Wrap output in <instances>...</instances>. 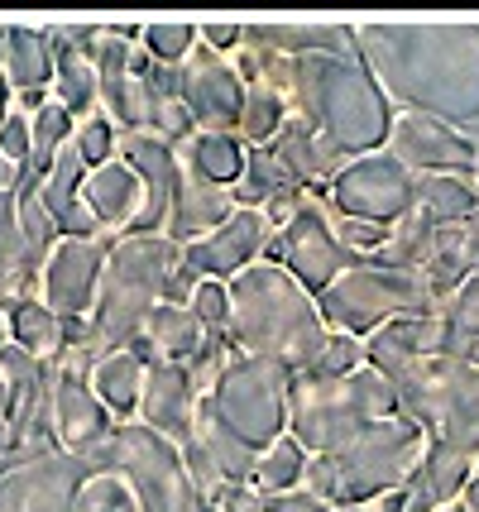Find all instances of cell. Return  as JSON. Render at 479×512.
<instances>
[{"label": "cell", "instance_id": "4316f807", "mask_svg": "<svg viewBox=\"0 0 479 512\" xmlns=\"http://www.w3.org/2000/svg\"><path fill=\"white\" fill-rule=\"evenodd\" d=\"M288 115H293V106H288L283 91L254 82V87H245V106H240V125H235V134H240L245 149H269Z\"/></svg>", "mask_w": 479, "mask_h": 512}, {"label": "cell", "instance_id": "2e32d148", "mask_svg": "<svg viewBox=\"0 0 479 512\" xmlns=\"http://www.w3.org/2000/svg\"><path fill=\"white\" fill-rule=\"evenodd\" d=\"M139 422L183 446L197 422V388L187 379V364H149L139 393Z\"/></svg>", "mask_w": 479, "mask_h": 512}, {"label": "cell", "instance_id": "c3c4849f", "mask_svg": "<svg viewBox=\"0 0 479 512\" xmlns=\"http://www.w3.org/2000/svg\"><path fill=\"white\" fill-rule=\"evenodd\" d=\"M470 182H475V187H479V154H475V168H470Z\"/></svg>", "mask_w": 479, "mask_h": 512}, {"label": "cell", "instance_id": "d6a6232c", "mask_svg": "<svg viewBox=\"0 0 479 512\" xmlns=\"http://www.w3.org/2000/svg\"><path fill=\"white\" fill-rule=\"evenodd\" d=\"M139 48L149 53V63L159 67H183L197 53V24L183 20H159V24H139Z\"/></svg>", "mask_w": 479, "mask_h": 512}, {"label": "cell", "instance_id": "74e56055", "mask_svg": "<svg viewBox=\"0 0 479 512\" xmlns=\"http://www.w3.org/2000/svg\"><path fill=\"white\" fill-rule=\"evenodd\" d=\"M187 312L197 316V326L206 335H226L230 331V288L226 283H197Z\"/></svg>", "mask_w": 479, "mask_h": 512}, {"label": "cell", "instance_id": "816d5d0a", "mask_svg": "<svg viewBox=\"0 0 479 512\" xmlns=\"http://www.w3.org/2000/svg\"><path fill=\"white\" fill-rule=\"evenodd\" d=\"M475 479H479V460H475Z\"/></svg>", "mask_w": 479, "mask_h": 512}, {"label": "cell", "instance_id": "603a6c76", "mask_svg": "<svg viewBox=\"0 0 479 512\" xmlns=\"http://www.w3.org/2000/svg\"><path fill=\"white\" fill-rule=\"evenodd\" d=\"M412 206L441 230L446 225H465L479 216V187L470 182V173H417Z\"/></svg>", "mask_w": 479, "mask_h": 512}, {"label": "cell", "instance_id": "7dc6e473", "mask_svg": "<svg viewBox=\"0 0 479 512\" xmlns=\"http://www.w3.org/2000/svg\"><path fill=\"white\" fill-rule=\"evenodd\" d=\"M5 345H10V312L0 307V350H5Z\"/></svg>", "mask_w": 479, "mask_h": 512}, {"label": "cell", "instance_id": "b9f144b4", "mask_svg": "<svg viewBox=\"0 0 479 512\" xmlns=\"http://www.w3.org/2000/svg\"><path fill=\"white\" fill-rule=\"evenodd\" d=\"M15 187H20V168L0 154V192H15Z\"/></svg>", "mask_w": 479, "mask_h": 512}, {"label": "cell", "instance_id": "7402d4cb", "mask_svg": "<svg viewBox=\"0 0 479 512\" xmlns=\"http://www.w3.org/2000/svg\"><path fill=\"white\" fill-rule=\"evenodd\" d=\"M144 374H149V364L135 355V350H111V355H101L92 364V383L96 402L111 412L115 426L125 422H139V393H144Z\"/></svg>", "mask_w": 479, "mask_h": 512}, {"label": "cell", "instance_id": "8992f818", "mask_svg": "<svg viewBox=\"0 0 479 512\" xmlns=\"http://www.w3.org/2000/svg\"><path fill=\"white\" fill-rule=\"evenodd\" d=\"M101 474H120L135 493L139 512H202L206 498L187 479L183 450L144 422H125L106 436V446L92 455Z\"/></svg>", "mask_w": 479, "mask_h": 512}, {"label": "cell", "instance_id": "52a82bcc", "mask_svg": "<svg viewBox=\"0 0 479 512\" xmlns=\"http://www.w3.org/2000/svg\"><path fill=\"white\" fill-rule=\"evenodd\" d=\"M317 312L326 321V331L369 340V335L384 331L388 321H398V316H436V302L427 292V283H422V273L384 268V264H355L317 297Z\"/></svg>", "mask_w": 479, "mask_h": 512}, {"label": "cell", "instance_id": "9c48e42d", "mask_svg": "<svg viewBox=\"0 0 479 512\" xmlns=\"http://www.w3.org/2000/svg\"><path fill=\"white\" fill-rule=\"evenodd\" d=\"M264 264L283 268V273H288V278H297V283L312 292V297H321V292L331 288L341 273H350V268L360 264V259H355V254H350V249L336 240L326 201L307 192V201L297 206L293 221L269 235Z\"/></svg>", "mask_w": 479, "mask_h": 512}, {"label": "cell", "instance_id": "7a4b0ae2", "mask_svg": "<svg viewBox=\"0 0 479 512\" xmlns=\"http://www.w3.org/2000/svg\"><path fill=\"white\" fill-rule=\"evenodd\" d=\"M230 345L245 359H269L288 374H307L321 345L331 340L317 312V297L283 268L259 264L230 278Z\"/></svg>", "mask_w": 479, "mask_h": 512}, {"label": "cell", "instance_id": "f6af8a7d", "mask_svg": "<svg viewBox=\"0 0 479 512\" xmlns=\"http://www.w3.org/2000/svg\"><path fill=\"white\" fill-rule=\"evenodd\" d=\"M15 412V388H10V379L0 374V417H10Z\"/></svg>", "mask_w": 479, "mask_h": 512}, {"label": "cell", "instance_id": "5b68a950", "mask_svg": "<svg viewBox=\"0 0 479 512\" xmlns=\"http://www.w3.org/2000/svg\"><path fill=\"white\" fill-rule=\"evenodd\" d=\"M178 264H183V249L163 235H120L106 249V268H101V288H96L92 307L96 345L106 355L125 350L144 331L149 312L163 302L168 273Z\"/></svg>", "mask_w": 479, "mask_h": 512}, {"label": "cell", "instance_id": "cb8c5ba5", "mask_svg": "<svg viewBox=\"0 0 479 512\" xmlns=\"http://www.w3.org/2000/svg\"><path fill=\"white\" fill-rule=\"evenodd\" d=\"M250 149L240 144V134H192L187 144H178V163L183 173L211 182V187H235V178L245 173Z\"/></svg>", "mask_w": 479, "mask_h": 512}, {"label": "cell", "instance_id": "9a60e30c", "mask_svg": "<svg viewBox=\"0 0 479 512\" xmlns=\"http://www.w3.org/2000/svg\"><path fill=\"white\" fill-rule=\"evenodd\" d=\"M269 154H274L278 163L288 168V178H293L302 192H312V197H321V192L336 182V173L350 163L326 134H317L307 120H297V115L283 120V130L274 134Z\"/></svg>", "mask_w": 479, "mask_h": 512}, {"label": "cell", "instance_id": "e0dca14e", "mask_svg": "<svg viewBox=\"0 0 479 512\" xmlns=\"http://www.w3.org/2000/svg\"><path fill=\"white\" fill-rule=\"evenodd\" d=\"M82 206H87V216L96 221V235H106V230L130 235V225H135L139 211H144L139 173L125 158H111V163L92 168V173L82 178Z\"/></svg>", "mask_w": 479, "mask_h": 512}, {"label": "cell", "instance_id": "4dcf8cb0", "mask_svg": "<svg viewBox=\"0 0 479 512\" xmlns=\"http://www.w3.org/2000/svg\"><path fill=\"white\" fill-rule=\"evenodd\" d=\"M436 321H441V350L446 355H460L470 340H479V273L441 302Z\"/></svg>", "mask_w": 479, "mask_h": 512}, {"label": "cell", "instance_id": "e575fe53", "mask_svg": "<svg viewBox=\"0 0 479 512\" xmlns=\"http://www.w3.org/2000/svg\"><path fill=\"white\" fill-rule=\"evenodd\" d=\"M230 359H235V345H230V335H202V345H197V355L187 359V379L197 388V398H206L221 374L230 369Z\"/></svg>", "mask_w": 479, "mask_h": 512}, {"label": "cell", "instance_id": "ab89813d", "mask_svg": "<svg viewBox=\"0 0 479 512\" xmlns=\"http://www.w3.org/2000/svg\"><path fill=\"white\" fill-rule=\"evenodd\" d=\"M197 44H202L206 53L230 58L235 48L245 44V24H197Z\"/></svg>", "mask_w": 479, "mask_h": 512}, {"label": "cell", "instance_id": "8fae6325", "mask_svg": "<svg viewBox=\"0 0 479 512\" xmlns=\"http://www.w3.org/2000/svg\"><path fill=\"white\" fill-rule=\"evenodd\" d=\"M178 82H183V106L192 115L197 134H235L240 106H245V82L235 77L230 58L206 53L197 44V53L178 67Z\"/></svg>", "mask_w": 479, "mask_h": 512}, {"label": "cell", "instance_id": "8d00e7d4", "mask_svg": "<svg viewBox=\"0 0 479 512\" xmlns=\"http://www.w3.org/2000/svg\"><path fill=\"white\" fill-rule=\"evenodd\" d=\"M355 369H365V340H355V335H336L321 345V355L312 359V379H345V374H355Z\"/></svg>", "mask_w": 479, "mask_h": 512}, {"label": "cell", "instance_id": "4fadbf2b", "mask_svg": "<svg viewBox=\"0 0 479 512\" xmlns=\"http://www.w3.org/2000/svg\"><path fill=\"white\" fill-rule=\"evenodd\" d=\"M384 149L398 158L408 173H470V168H475V154H479L460 130L441 125L432 115H412V111L393 115V130H388Z\"/></svg>", "mask_w": 479, "mask_h": 512}, {"label": "cell", "instance_id": "d6986e66", "mask_svg": "<svg viewBox=\"0 0 479 512\" xmlns=\"http://www.w3.org/2000/svg\"><path fill=\"white\" fill-rule=\"evenodd\" d=\"M53 422H58L63 446L77 450V455H96L115 431L111 412L96 402L92 383L77 379V374H63V369H58V388H53Z\"/></svg>", "mask_w": 479, "mask_h": 512}, {"label": "cell", "instance_id": "277c9868", "mask_svg": "<svg viewBox=\"0 0 479 512\" xmlns=\"http://www.w3.org/2000/svg\"><path fill=\"white\" fill-rule=\"evenodd\" d=\"M384 417H398V393L369 364L355 369V374H345V379L293 374V388H288V436L307 455H336L365 426L384 422Z\"/></svg>", "mask_w": 479, "mask_h": 512}, {"label": "cell", "instance_id": "836d02e7", "mask_svg": "<svg viewBox=\"0 0 479 512\" xmlns=\"http://www.w3.org/2000/svg\"><path fill=\"white\" fill-rule=\"evenodd\" d=\"M72 512H139V503L120 474H92L72 498Z\"/></svg>", "mask_w": 479, "mask_h": 512}, {"label": "cell", "instance_id": "ffe728a7", "mask_svg": "<svg viewBox=\"0 0 479 512\" xmlns=\"http://www.w3.org/2000/svg\"><path fill=\"white\" fill-rule=\"evenodd\" d=\"M235 216V201H230V187H211V182L183 173L178 178V197H173V211H168V225H163V240H173L178 249L206 240L211 230Z\"/></svg>", "mask_w": 479, "mask_h": 512}, {"label": "cell", "instance_id": "30bf717a", "mask_svg": "<svg viewBox=\"0 0 479 512\" xmlns=\"http://www.w3.org/2000/svg\"><path fill=\"white\" fill-rule=\"evenodd\" d=\"M412 182L417 173H408L388 149H374V154L350 158L336 182L321 192V201L331 216H355V221L393 230L412 211Z\"/></svg>", "mask_w": 479, "mask_h": 512}, {"label": "cell", "instance_id": "7c38bea8", "mask_svg": "<svg viewBox=\"0 0 479 512\" xmlns=\"http://www.w3.org/2000/svg\"><path fill=\"white\" fill-rule=\"evenodd\" d=\"M106 240H58L44 259V302L58 321L68 316H87L96 307V288H101V268H106Z\"/></svg>", "mask_w": 479, "mask_h": 512}, {"label": "cell", "instance_id": "5bb4252c", "mask_svg": "<svg viewBox=\"0 0 479 512\" xmlns=\"http://www.w3.org/2000/svg\"><path fill=\"white\" fill-rule=\"evenodd\" d=\"M269 221L259 211H235L221 230H211L206 240L183 249V264L202 278V283H230L240 278L245 268H254L269 249Z\"/></svg>", "mask_w": 479, "mask_h": 512}, {"label": "cell", "instance_id": "ac0fdd59", "mask_svg": "<svg viewBox=\"0 0 479 512\" xmlns=\"http://www.w3.org/2000/svg\"><path fill=\"white\" fill-rule=\"evenodd\" d=\"M475 474V460L460 450L427 441L422 460L412 469V479L403 484V512H446L451 503H460V493Z\"/></svg>", "mask_w": 479, "mask_h": 512}, {"label": "cell", "instance_id": "60d3db41", "mask_svg": "<svg viewBox=\"0 0 479 512\" xmlns=\"http://www.w3.org/2000/svg\"><path fill=\"white\" fill-rule=\"evenodd\" d=\"M216 512H264V498L250 489V484H226V489L211 498Z\"/></svg>", "mask_w": 479, "mask_h": 512}, {"label": "cell", "instance_id": "f907efd6", "mask_svg": "<svg viewBox=\"0 0 479 512\" xmlns=\"http://www.w3.org/2000/svg\"><path fill=\"white\" fill-rule=\"evenodd\" d=\"M446 512H465V508H460V503H451V508H446Z\"/></svg>", "mask_w": 479, "mask_h": 512}, {"label": "cell", "instance_id": "44dd1931", "mask_svg": "<svg viewBox=\"0 0 479 512\" xmlns=\"http://www.w3.org/2000/svg\"><path fill=\"white\" fill-rule=\"evenodd\" d=\"M202 326H197V316L187 312V307H173V302H159L149 321H144V331L125 345V350H135L144 364H187V359L197 355V345H202Z\"/></svg>", "mask_w": 479, "mask_h": 512}, {"label": "cell", "instance_id": "3957f363", "mask_svg": "<svg viewBox=\"0 0 479 512\" xmlns=\"http://www.w3.org/2000/svg\"><path fill=\"white\" fill-rule=\"evenodd\" d=\"M288 106L297 120H307L326 134L345 158L374 154L388 144L393 130V101L374 82L360 53H307L293 58V91Z\"/></svg>", "mask_w": 479, "mask_h": 512}, {"label": "cell", "instance_id": "7bdbcfd3", "mask_svg": "<svg viewBox=\"0 0 479 512\" xmlns=\"http://www.w3.org/2000/svg\"><path fill=\"white\" fill-rule=\"evenodd\" d=\"M460 508L479 512V479H475V474H470V484H465V493H460Z\"/></svg>", "mask_w": 479, "mask_h": 512}, {"label": "cell", "instance_id": "f35d334b", "mask_svg": "<svg viewBox=\"0 0 479 512\" xmlns=\"http://www.w3.org/2000/svg\"><path fill=\"white\" fill-rule=\"evenodd\" d=\"M0 154L10 158L15 168H29V154H34V134H29V115L10 111V120L0 125Z\"/></svg>", "mask_w": 479, "mask_h": 512}, {"label": "cell", "instance_id": "6da1fadb", "mask_svg": "<svg viewBox=\"0 0 479 512\" xmlns=\"http://www.w3.org/2000/svg\"><path fill=\"white\" fill-rule=\"evenodd\" d=\"M288 388V369L235 355L221 383L197 398V422L187 441H197L211 455L226 484H250L259 455L288 436Z\"/></svg>", "mask_w": 479, "mask_h": 512}, {"label": "cell", "instance_id": "484cf974", "mask_svg": "<svg viewBox=\"0 0 479 512\" xmlns=\"http://www.w3.org/2000/svg\"><path fill=\"white\" fill-rule=\"evenodd\" d=\"M48 96H53L77 125H82L87 115L101 111V77H96V67L87 63V53H63V58L53 63V87H48Z\"/></svg>", "mask_w": 479, "mask_h": 512}, {"label": "cell", "instance_id": "d590c367", "mask_svg": "<svg viewBox=\"0 0 479 512\" xmlns=\"http://www.w3.org/2000/svg\"><path fill=\"white\" fill-rule=\"evenodd\" d=\"M72 149H77V158H82V163H87V173H92V168H101V163L120 158V130H115L111 120L96 111V115H87V120L77 125V134H72Z\"/></svg>", "mask_w": 479, "mask_h": 512}, {"label": "cell", "instance_id": "681fc988", "mask_svg": "<svg viewBox=\"0 0 479 512\" xmlns=\"http://www.w3.org/2000/svg\"><path fill=\"white\" fill-rule=\"evenodd\" d=\"M336 512H374V508H336Z\"/></svg>", "mask_w": 479, "mask_h": 512}, {"label": "cell", "instance_id": "d4e9b609", "mask_svg": "<svg viewBox=\"0 0 479 512\" xmlns=\"http://www.w3.org/2000/svg\"><path fill=\"white\" fill-rule=\"evenodd\" d=\"M5 82L10 91H48L53 82V58H48V34H34V29H10L5 34Z\"/></svg>", "mask_w": 479, "mask_h": 512}, {"label": "cell", "instance_id": "1f68e13d", "mask_svg": "<svg viewBox=\"0 0 479 512\" xmlns=\"http://www.w3.org/2000/svg\"><path fill=\"white\" fill-rule=\"evenodd\" d=\"M29 134H34V154H29V168L44 178L48 168H53V158L63 154L72 144V134H77V120H72L58 101H48L39 115H29Z\"/></svg>", "mask_w": 479, "mask_h": 512}, {"label": "cell", "instance_id": "83f0119b", "mask_svg": "<svg viewBox=\"0 0 479 512\" xmlns=\"http://www.w3.org/2000/svg\"><path fill=\"white\" fill-rule=\"evenodd\" d=\"M302 474H307V450L297 446L293 436H283V441H274L259 455V465L250 474V489L259 498H278V493L302 489Z\"/></svg>", "mask_w": 479, "mask_h": 512}, {"label": "cell", "instance_id": "bcb514c9", "mask_svg": "<svg viewBox=\"0 0 479 512\" xmlns=\"http://www.w3.org/2000/svg\"><path fill=\"white\" fill-rule=\"evenodd\" d=\"M374 512H403V489L388 493V498H379V503H374Z\"/></svg>", "mask_w": 479, "mask_h": 512}, {"label": "cell", "instance_id": "f1b7e54d", "mask_svg": "<svg viewBox=\"0 0 479 512\" xmlns=\"http://www.w3.org/2000/svg\"><path fill=\"white\" fill-rule=\"evenodd\" d=\"M283 187H297V182L288 178V168H283L269 149H250L245 173L230 187V201H235V211H264V201L278 197Z\"/></svg>", "mask_w": 479, "mask_h": 512}, {"label": "cell", "instance_id": "ee69618b", "mask_svg": "<svg viewBox=\"0 0 479 512\" xmlns=\"http://www.w3.org/2000/svg\"><path fill=\"white\" fill-rule=\"evenodd\" d=\"M10 111H15V96H10V82H5V72H0V125L10 120Z\"/></svg>", "mask_w": 479, "mask_h": 512}, {"label": "cell", "instance_id": "ba28073f", "mask_svg": "<svg viewBox=\"0 0 479 512\" xmlns=\"http://www.w3.org/2000/svg\"><path fill=\"white\" fill-rule=\"evenodd\" d=\"M427 450V431L412 417H384L365 426L345 450L331 455L336 469V508H374L379 498L398 493Z\"/></svg>", "mask_w": 479, "mask_h": 512}, {"label": "cell", "instance_id": "f546056e", "mask_svg": "<svg viewBox=\"0 0 479 512\" xmlns=\"http://www.w3.org/2000/svg\"><path fill=\"white\" fill-rule=\"evenodd\" d=\"M10 345H20L24 355L34 359L63 355V321L48 312L44 302H20L10 312Z\"/></svg>", "mask_w": 479, "mask_h": 512}]
</instances>
